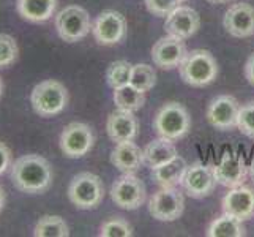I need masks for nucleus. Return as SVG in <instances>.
<instances>
[{"instance_id": "nucleus-1", "label": "nucleus", "mask_w": 254, "mask_h": 237, "mask_svg": "<svg viewBox=\"0 0 254 237\" xmlns=\"http://www.w3.org/2000/svg\"><path fill=\"white\" fill-rule=\"evenodd\" d=\"M13 185L27 195L45 193L52 182V168L45 157L27 154L19 157L11 166Z\"/></svg>"}, {"instance_id": "nucleus-2", "label": "nucleus", "mask_w": 254, "mask_h": 237, "mask_svg": "<svg viewBox=\"0 0 254 237\" xmlns=\"http://www.w3.org/2000/svg\"><path fill=\"white\" fill-rule=\"evenodd\" d=\"M182 81L191 87H205L212 84L218 76L216 59L210 51L192 49L187 52L179 65Z\"/></svg>"}, {"instance_id": "nucleus-3", "label": "nucleus", "mask_w": 254, "mask_h": 237, "mask_svg": "<svg viewBox=\"0 0 254 237\" xmlns=\"http://www.w3.org/2000/svg\"><path fill=\"white\" fill-rule=\"evenodd\" d=\"M68 100L66 87L56 79H48L37 84L30 95L32 108L40 117L57 116L68 106Z\"/></svg>"}, {"instance_id": "nucleus-4", "label": "nucleus", "mask_w": 254, "mask_h": 237, "mask_svg": "<svg viewBox=\"0 0 254 237\" xmlns=\"http://www.w3.org/2000/svg\"><path fill=\"white\" fill-rule=\"evenodd\" d=\"M153 130L160 138L169 139V141H179L188 135L191 130V117L187 108L180 103H166L164 106L156 112L153 119Z\"/></svg>"}, {"instance_id": "nucleus-5", "label": "nucleus", "mask_w": 254, "mask_h": 237, "mask_svg": "<svg viewBox=\"0 0 254 237\" xmlns=\"http://www.w3.org/2000/svg\"><path fill=\"white\" fill-rule=\"evenodd\" d=\"M68 198L74 207L81 210L96 209L104 198L103 180L92 172L77 174L68 187Z\"/></svg>"}, {"instance_id": "nucleus-6", "label": "nucleus", "mask_w": 254, "mask_h": 237, "mask_svg": "<svg viewBox=\"0 0 254 237\" xmlns=\"http://www.w3.org/2000/svg\"><path fill=\"white\" fill-rule=\"evenodd\" d=\"M92 25L89 13L77 5H69L56 16V30L66 43L84 40L90 33Z\"/></svg>"}, {"instance_id": "nucleus-7", "label": "nucleus", "mask_w": 254, "mask_h": 237, "mask_svg": "<svg viewBox=\"0 0 254 237\" xmlns=\"http://www.w3.org/2000/svg\"><path fill=\"white\" fill-rule=\"evenodd\" d=\"M111 199L114 204L125 210L139 209L147 199L145 183L136 177L134 172L122 174L120 177L112 183L111 187Z\"/></svg>"}, {"instance_id": "nucleus-8", "label": "nucleus", "mask_w": 254, "mask_h": 237, "mask_svg": "<svg viewBox=\"0 0 254 237\" xmlns=\"http://www.w3.org/2000/svg\"><path fill=\"white\" fill-rule=\"evenodd\" d=\"M95 136L92 128L84 122H71L60 133V151L68 158H81L90 152Z\"/></svg>"}, {"instance_id": "nucleus-9", "label": "nucleus", "mask_w": 254, "mask_h": 237, "mask_svg": "<svg viewBox=\"0 0 254 237\" xmlns=\"http://www.w3.org/2000/svg\"><path fill=\"white\" fill-rule=\"evenodd\" d=\"M185 209L183 193L175 187H161L148 201V212L160 222H174Z\"/></svg>"}, {"instance_id": "nucleus-10", "label": "nucleus", "mask_w": 254, "mask_h": 237, "mask_svg": "<svg viewBox=\"0 0 254 237\" xmlns=\"http://www.w3.org/2000/svg\"><path fill=\"white\" fill-rule=\"evenodd\" d=\"M127 21L120 13L106 10L98 14L92 25L95 40L103 46H114L127 37Z\"/></svg>"}, {"instance_id": "nucleus-11", "label": "nucleus", "mask_w": 254, "mask_h": 237, "mask_svg": "<svg viewBox=\"0 0 254 237\" xmlns=\"http://www.w3.org/2000/svg\"><path fill=\"white\" fill-rule=\"evenodd\" d=\"M216 183L218 182L213 168L202 163H196L187 168L182 180V187L191 198H207L213 193Z\"/></svg>"}, {"instance_id": "nucleus-12", "label": "nucleus", "mask_w": 254, "mask_h": 237, "mask_svg": "<svg viewBox=\"0 0 254 237\" xmlns=\"http://www.w3.org/2000/svg\"><path fill=\"white\" fill-rule=\"evenodd\" d=\"M239 109V101L234 96L220 95L210 101L207 108V120L213 128L221 131L237 128Z\"/></svg>"}, {"instance_id": "nucleus-13", "label": "nucleus", "mask_w": 254, "mask_h": 237, "mask_svg": "<svg viewBox=\"0 0 254 237\" xmlns=\"http://www.w3.org/2000/svg\"><path fill=\"white\" fill-rule=\"evenodd\" d=\"M200 27V16L196 10L190 6H177L175 10L166 16L164 30L171 37L180 40L191 38Z\"/></svg>"}, {"instance_id": "nucleus-14", "label": "nucleus", "mask_w": 254, "mask_h": 237, "mask_svg": "<svg viewBox=\"0 0 254 237\" xmlns=\"http://www.w3.org/2000/svg\"><path fill=\"white\" fill-rule=\"evenodd\" d=\"M213 171L216 182L227 188L243 185L248 175V168L245 164L243 157L237 152H226Z\"/></svg>"}, {"instance_id": "nucleus-15", "label": "nucleus", "mask_w": 254, "mask_h": 237, "mask_svg": "<svg viewBox=\"0 0 254 237\" xmlns=\"http://www.w3.org/2000/svg\"><path fill=\"white\" fill-rule=\"evenodd\" d=\"M187 46L183 40L177 37H166L160 38L152 48V60L156 67L163 70H171L182 64V60L187 56Z\"/></svg>"}, {"instance_id": "nucleus-16", "label": "nucleus", "mask_w": 254, "mask_h": 237, "mask_svg": "<svg viewBox=\"0 0 254 237\" xmlns=\"http://www.w3.org/2000/svg\"><path fill=\"white\" fill-rule=\"evenodd\" d=\"M223 25L234 38H248L254 35V6L235 3L226 11Z\"/></svg>"}, {"instance_id": "nucleus-17", "label": "nucleus", "mask_w": 254, "mask_h": 237, "mask_svg": "<svg viewBox=\"0 0 254 237\" xmlns=\"http://www.w3.org/2000/svg\"><path fill=\"white\" fill-rule=\"evenodd\" d=\"M223 212L229 214L240 222L254 217V190L250 187H234L223 198Z\"/></svg>"}, {"instance_id": "nucleus-18", "label": "nucleus", "mask_w": 254, "mask_h": 237, "mask_svg": "<svg viewBox=\"0 0 254 237\" xmlns=\"http://www.w3.org/2000/svg\"><path fill=\"white\" fill-rule=\"evenodd\" d=\"M106 131L112 143H127L134 141L139 133V122L134 112L117 109L109 114L106 122Z\"/></svg>"}, {"instance_id": "nucleus-19", "label": "nucleus", "mask_w": 254, "mask_h": 237, "mask_svg": "<svg viewBox=\"0 0 254 237\" xmlns=\"http://www.w3.org/2000/svg\"><path fill=\"white\" fill-rule=\"evenodd\" d=\"M111 163L124 174L136 172L144 163V151L133 141L119 143L111 152Z\"/></svg>"}, {"instance_id": "nucleus-20", "label": "nucleus", "mask_w": 254, "mask_h": 237, "mask_svg": "<svg viewBox=\"0 0 254 237\" xmlns=\"http://www.w3.org/2000/svg\"><path fill=\"white\" fill-rule=\"evenodd\" d=\"M16 8L22 19L40 24L49 21L56 13L57 0H17Z\"/></svg>"}, {"instance_id": "nucleus-21", "label": "nucleus", "mask_w": 254, "mask_h": 237, "mask_svg": "<svg viewBox=\"0 0 254 237\" xmlns=\"http://www.w3.org/2000/svg\"><path fill=\"white\" fill-rule=\"evenodd\" d=\"M187 168V161L177 155L171 161L152 169V177L160 187H177L182 183Z\"/></svg>"}, {"instance_id": "nucleus-22", "label": "nucleus", "mask_w": 254, "mask_h": 237, "mask_svg": "<svg viewBox=\"0 0 254 237\" xmlns=\"http://www.w3.org/2000/svg\"><path fill=\"white\" fill-rule=\"evenodd\" d=\"M175 157H177V149H175L172 141L164 138L153 139L144 149V164H147L150 169L158 168V166L171 161Z\"/></svg>"}, {"instance_id": "nucleus-23", "label": "nucleus", "mask_w": 254, "mask_h": 237, "mask_svg": "<svg viewBox=\"0 0 254 237\" xmlns=\"http://www.w3.org/2000/svg\"><path fill=\"white\" fill-rule=\"evenodd\" d=\"M205 234L208 237H243L247 231H245V226L239 218L223 212L221 217L215 218L210 223Z\"/></svg>"}, {"instance_id": "nucleus-24", "label": "nucleus", "mask_w": 254, "mask_h": 237, "mask_svg": "<svg viewBox=\"0 0 254 237\" xmlns=\"http://www.w3.org/2000/svg\"><path fill=\"white\" fill-rule=\"evenodd\" d=\"M114 103H116L117 109L122 111H129V112H136L139 111L145 103V92H141L136 89L134 85H124L119 87V89H114Z\"/></svg>"}, {"instance_id": "nucleus-25", "label": "nucleus", "mask_w": 254, "mask_h": 237, "mask_svg": "<svg viewBox=\"0 0 254 237\" xmlns=\"http://www.w3.org/2000/svg\"><path fill=\"white\" fill-rule=\"evenodd\" d=\"M35 237H68L69 228L68 223L59 215H45L41 217L33 228Z\"/></svg>"}, {"instance_id": "nucleus-26", "label": "nucleus", "mask_w": 254, "mask_h": 237, "mask_svg": "<svg viewBox=\"0 0 254 237\" xmlns=\"http://www.w3.org/2000/svg\"><path fill=\"white\" fill-rule=\"evenodd\" d=\"M131 73H133V65L127 60H116L108 67L106 81L111 89H119V87L128 85L131 81Z\"/></svg>"}, {"instance_id": "nucleus-27", "label": "nucleus", "mask_w": 254, "mask_h": 237, "mask_svg": "<svg viewBox=\"0 0 254 237\" xmlns=\"http://www.w3.org/2000/svg\"><path fill=\"white\" fill-rule=\"evenodd\" d=\"M131 85L141 92L152 90L156 84V73L152 65L148 64H136L133 65V73H131Z\"/></svg>"}, {"instance_id": "nucleus-28", "label": "nucleus", "mask_w": 254, "mask_h": 237, "mask_svg": "<svg viewBox=\"0 0 254 237\" xmlns=\"http://www.w3.org/2000/svg\"><path fill=\"white\" fill-rule=\"evenodd\" d=\"M101 237H131L133 228L122 217H111L100 228Z\"/></svg>"}, {"instance_id": "nucleus-29", "label": "nucleus", "mask_w": 254, "mask_h": 237, "mask_svg": "<svg viewBox=\"0 0 254 237\" xmlns=\"http://www.w3.org/2000/svg\"><path fill=\"white\" fill-rule=\"evenodd\" d=\"M19 48L11 35L0 33V68H6L16 62Z\"/></svg>"}, {"instance_id": "nucleus-30", "label": "nucleus", "mask_w": 254, "mask_h": 237, "mask_svg": "<svg viewBox=\"0 0 254 237\" xmlns=\"http://www.w3.org/2000/svg\"><path fill=\"white\" fill-rule=\"evenodd\" d=\"M237 128L240 133L254 139V101H248L240 106L237 117Z\"/></svg>"}, {"instance_id": "nucleus-31", "label": "nucleus", "mask_w": 254, "mask_h": 237, "mask_svg": "<svg viewBox=\"0 0 254 237\" xmlns=\"http://www.w3.org/2000/svg\"><path fill=\"white\" fill-rule=\"evenodd\" d=\"M179 0H145L147 10L153 16L166 17L179 6Z\"/></svg>"}, {"instance_id": "nucleus-32", "label": "nucleus", "mask_w": 254, "mask_h": 237, "mask_svg": "<svg viewBox=\"0 0 254 237\" xmlns=\"http://www.w3.org/2000/svg\"><path fill=\"white\" fill-rule=\"evenodd\" d=\"M11 166V151L5 143L0 141V175L5 174Z\"/></svg>"}, {"instance_id": "nucleus-33", "label": "nucleus", "mask_w": 254, "mask_h": 237, "mask_svg": "<svg viewBox=\"0 0 254 237\" xmlns=\"http://www.w3.org/2000/svg\"><path fill=\"white\" fill-rule=\"evenodd\" d=\"M245 78L250 85L254 87V52L248 57L247 64H245Z\"/></svg>"}, {"instance_id": "nucleus-34", "label": "nucleus", "mask_w": 254, "mask_h": 237, "mask_svg": "<svg viewBox=\"0 0 254 237\" xmlns=\"http://www.w3.org/2000/svg\"><path fill=\"white\" fill-rule=\"evenodd\" d=\"M3 207H5V190L0 185V212L3 210Z\"/></svg>"}, {"instance_id": "nucleus-35", "label": "nucleus", "mask_w": 254, "mask_h": 237, "mask_svg": "<svg viewBox=\"0 0 254 237\" xmlns=\"http://www.w3.org/2000/svg\"><path fill=\"white\" fill-rule=\"evenodd\" d=\"M248 174H250V177L254 183V157H253V160H251V164H250V168H248Z\"/></svg>"}, {"instance_id": "nucleus-36", "label": "nucleus", "mask_w": 254, "mask_h": 237, "mask_svg": "<svg viewBox=\"0 0 254 237\" xmlns=\"http://www.w3.org/2000/svg\"><path fill=\"white\" fill-rule=\"evenodd\" d=\"M208 3H213V5H223V3H227L229 0H207Z\"/></svg>"}, {"instance_id": "nucleus-37", "label": "nucleus", "mask_w": 254, "mask_h": 237, "mask_svg": "<svg viewBox=\"0 0 254 237\" xmlns=\"http://www.w3.org/2000/svg\"><path fill=\"white\" fill-rule=\"evenodd\" d=\"M3 93V81H2V78H0V96H2Z\"/></svg>"}, {"instance_id": "nucleus-38", "label": "nucleus", "mask_w": 254, "mask_h": 237, "mask_svg": "<svg viewBox=\"0 0 254 237\" xmlns=\"http://www.w3.org/2000/svg\"><path fill=\"white\" fill-rule=\"evenodd\" d=\"M179 2H185V0H179Z\"/></svg>"}]
</instances>
